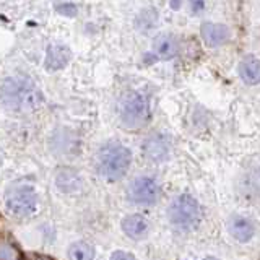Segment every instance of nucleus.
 Segmentation results:
<instances>
[{
	"label": "nucleus",
	"instance_id": "1",
	"mask_svg": "<svg viewBox=\"0 0 260 260\" xmlns=\"http://www.w3.org/2000/svg\"><path fill=\"white\" fill-rule=\"evenodd\" d=\"M0 100L7 109L29 111L41 103L38 86L26 77H10L0 88Z\"/></svg>",
	"mask_w": 260,
	"mask_h": 260
},
{
	"label": "nucleus",
	"instance_id": "2",
	"mask_svg": "<svg viewBox=\"0 0 260 260\" xmlns=\"http://www.w3.org/2000/svg\"><path fill=\"white\" fill-rule=\"evenodd\" d=\"M132 151L119 142H109L98 151V169L108 181H119L130 168Z\"/></svg>",
	"mask_w": 260,
	"mask_h": 260
},
{
	"label": "nucleus",
	"instance_id": "3",
	"mask_svg": "<svg viewBox=\"0 0 260 260\" xmlns=\"http://www.w3.org/2000/svg\"><path fill=\"white\" fill-rule=\"evenodd\" d=\"M119 120L124 128L137 130L143 127L150 117V106L146 98L138 91H127L119 100Z\"/></svg>",
	"mask_w": 260,
	"mask_h": 260
},
{
	"label": "nucleus",
	"instance_id": "4",
	"mask_svg": "<svg viewBox=\"0 0 260 260\" xmlns=\"http://www.w3.org/2000/svg\"><path fill=\"white\" fill-rule=\"evenodd\" d=\"M169 221L179 230L190 231L199 226L202 219V210L199 202L190 195H179V197L171 203L168 210Z\"/></svg>",
	"mask_w": 260,
	"mask_h": 260
},
{
	"label": "nucleus",
	"instance_id": "5",
	"mask_svg": "<svg viewBox=\"0 0 260 260\" xmlns=\"http://www.w3.org/2000/svg\"><path fill=\"white\" fill-rule=\"evenodd\" d=\"M38 195L31 185H18L8 192L7 208L16 216H28L36 210Z\"/></svg>",
	"mask_w": 260,
	"mask_h": 260
},
{
	"label": "nucleus",
	"instance_id": "6",
	"mask_svg": "<svg viewBox=\"0 0 260 260\" xmlns=\"http://www.w3.org/2000/svg\"><path fill=\"white\" fill-rule=\"evenodd\" d=\"M158 195L159 189L156 181L146 176L134 179L127 189L128 200L137 203V205H153L158 200Z\"/></svg>",
	"mask_w": 260,
	"mask_h": 260
},
{
	"label": "nucleus",
	"instance_id": "7",
	"mask_svg": "<svg viewBox=\"0 0 260 260\" xmlns=\"http://www.w3.org/2000/svg\"><path fill=\"white\" fill-rule=\"evenodd\" d=\"M171 145L166 135L162 134H151L145 138L143 142V154L146 159L153 162H161L169 156Z\"/></svg>",
	"mask_w": 260,
	"mask_h": 260
},
{
	"label": "nucleus",
	"instance_id": "8",
	"mask_svg": "<svg viewBox=\"0 0 260 260\" xmlns=\"http://www.w3.org/2000/svg\"><path fill=\"white\" fill-rule=\"evenodd\" d=\"M200 32H202L203 41H205V43L211 47L224 44L228 41V36H230V31H228L226 26L218 24V23H210V21L202 24Z\"/></svg>",
	"mask_w": 260,
	"mask_h": 260
},
{
	"label": "nucleus",
	"instance_id": "9",
	"mask_svg": "<svg viewBox=\"0 0 260 260\" xmlns=\"http://www.w3.org/2000/svg\"><path fill=\"white\" fill-rule=\"evenodd\" d=\"M153 49L159 59H173L179 54V41L174 35H161L154 41Z\"/></svg>",
	"mask_w": 260,
	"mask_h": 260
},
{
	"label": "nucleus",
	"instance_id": "10",
	"mask_svg": "<svg viewBox=\"0 0 260 260\" xmlns=\"http://www.w3.org/2000/svg\"><path fill=\"white\" fill-rule=\"evenodd\" d=\"M230 233L234 239H238L241 242H247L252 239V236L255 233V228H254V223L250 221L249 218H244V216H234L231 218L230 224Z\"/></svg>",
	"mask_w": 260,
	"mask_h": 260
},
{
	"label": "nucleus",
	"instance_id": "11",
	"mask_svg": "<svg viewBox=\"0 0 260 260\" xmlns=\"http://www.w3.org/2000/svg\"><path fill=\"white\" fill-rule=\"evenodd\" d=\"M239 75L247 85L260 83V60L254 55L244 57L239 63Z\"/></svg>",
	"mask_w": 260,
	"mask_h": 260
},
{
	"label": "nucleus",
	"instance_id": "12",
	"mask_svg": "<svg viewBox=\"0 0 260 260\" xmlns=\"http://www.w3.org/2000/svg\"><path fill=\"white\" fill-rule=\"evenodd\" d=\"M122 230L130 239H140L148 231V219L142 215H130L122 221Z\"/></svg>",
	"mask_w": 260,
	"mask_h": 260
},
{
	"label": "nucleus",
	"instance_id": "13",
	"mask_svg": "<svg viewBox=\"0 0 260 260\" xmlns=\"http://www.w3.org/2000/svg\"><path fill=\"white\" fill-rule=\"evenodd\" d=\"M70 59V52L67 47L63 46H51L47 49V57H46V65L47 69L59 70L67 65Z\"/></svg>",
	"mask_w": 260,
	"mask_h": 260
},
{
	"label": "nucleus",
	"instance_id": "14",
	"mask_svg": "<svg viewBox=\"0 0 260 260\" xmlns=\"http://www.w3.org/2000/svg\"><path fill=\"white\" fill-rule=\"evenodd\" d=\"M80 184V177L73 169H62L57 174V187L63 192H73L77 190Z\"/></svg>",
	"mask_w": 260,
	"mask_h": 260
},
{
	"label": "nucleus",
	"instance_id": "15",
	"mask_svg": "<svg viewBox=\"0 0 260 260\" xmlns=\"http://www.w3.org/2000/svg\"><path fill=\"white\" fill-rule=\"evenodd\" d=\"M69 258L70 260H93L94 258V249L88 242H75L69 249Z\"/></svg>",
	"mask_w": 260,
	"mask_h": 260
},
{
	"label": "nucleus",
	"instance_id": "16",
	"mask_svg": "<svg viewBox=\"0 0 260 260\" xmlns=\"http://www.w3.org/2000/svg\"><path fill=\"white\" fill-rule=\"evenodd\" d=\"M21 252L10 242H0V260H21Z\"/></svg>",
	"mask_w": 260,
	"mask_h": 260
},
{
	"label": "nucleus",
	"instance_id": "17",
	"mask_svg": "<svg viewBox=\"0 0 260 260\" xmlns=\"http://www.w3.org/2000/svg\"><path fill=\"white\" fill-rule=\"evenodd\" d=\"M111 260H135V257L130 254V252H122V250H117L114 252Z\"/></svg>",
	"mask_w": 260,
	"mask_h": 260
},
{
	"label": "nucleus",
	"instance_id": "18",
	"mask_svg": "<svg viewBox=\"0 0 260 260\" xmlns=\"http://www.w3.org/2000/svg\"><path fill=\"white\" fill-rule=\"evenodd\" d=\"M190 4H192V10H193V12H200V10H202V7H203V2H202V0H190Z\"/></svg>",
	"mask_w": 260,
	"mask_h": 260
},
{
	"label": "nucleus",
	"instance_id": "19",
	"mask_svg": "<svg viewBox=\"0 0 260 260\" xmlns=\"http://www.w3.org/2000/svg\"><path fill=\"white\" fill-rule=\"evenodd\" d=\"M31 260H54V258H51V257H47V255H32L31 257Z\"/></svg>",
	"mask_w": 260,
	"mask_h": 260
},
{
	"label": "nucleus",
	"instance_id": "20",
	"mask_svg": "<svg viewBox=\"0 0 260 260\" xmlns=\"http://www.w3.org/2000/svg\"><path fill=\"white\" fill-rule=\"evenodd\" d=\"M179 4H181V0H174V2H173V7H174V8H177V5H179Z\"/></svg>",
	"mask_w": 260,
	"mask_h": 260
},
{
	"label": "nucleus",
	"instance_id": "21",
	"mask_svg": "<svg viewBox=\"0 0 260 260\" xmlns=\"http://www.w3.org/2000/svg\"><path fill=\"white\" fill-rule=\"evenodd\" d=\"M205 260H218V258H215V257H208V258H205Z\"/></svg>",
	"mask_w": 260,
	"mask_h": 260
}]
</instances>
